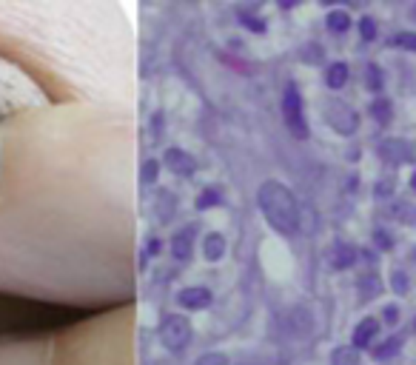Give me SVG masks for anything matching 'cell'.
<instances>
[{
  "instance_id": "cell-1",
  "label": "cell",
  "mask_w": 416,
  "mask_h": 365,
  "mask_svg": "<svg viewBox=\"0 0 416 365\" xmlns=\"http://www.w3.org/2000/svg\"><path fill=\"white\" fill-rule=\"evenodd\" d=\"M259 200H262V208H266L268 220L277 225V232L282 234H294L297 232V203L291 197L288 188H282L279 183H266L259 191Z\"/></svg>"
},
{
  "instance_id": "cell-2",
  "label": "cell",
  "mask_w": 416,
  "mask_h": 365,
  "mask_svg": "<svg viewBox=\"0 0 416 365\" xmlns=\"http://www.w3.org/2000/svg\"><path fill=\"white\" fill-rule=\"evenodd\" d=\"M282 114H286V126L294 137L305 140L308 137V120H305V106H302V94L297 83L286 86V94H282Z\"/></svg>"
},
{
  "instance_id": "cell-3",
  "label": "cell",
  "mask_w": 416,
  "mask_h": 365,
  "mask_svg": "<svg viewBox=\"0 0 416 365\" xmlns=\"http://www.w3.org/2000/svg\"><path fill=\"white\" fill-rule=\"evenodd\" d=\"M160 340L168 351H183L188 342H192V325L180 314H168L160 322Z\"/></svg>"
},
{
  "instance_id": "cell-4",
  "label": "cell",
  "mask_w": 416,
  "mask_h": 365,
  "mask_svg": "<svg viewBox=\"0 0 416 365\" xmlns=\"http://www.w3.org/2000/svg\"><path fill=\"white\" fill-rule=\"evenodd\" d=\"M325 118H328V123H331L336 131H343V134H351V131H356V126H359V114H356L348 103H343V100H331V103L325 106Z\"/></svg>"
},
{
  "instance_id": "cell-5",
  "label": "cell",
  "mask_w": 416,
  "mask_h": 365,
  "mask_svg": "<svg viewBox=\"0 0 416 365\" xmlns=\"http://www.w3.org/2000/svg\"><path fill=\"white\" fill-rule=\"evenodd\" d=\"M211 302H214V294L205 285H185L177 294V305L183 311H205Z\"/></svg>"
},
{
  "instance_id": "cell-6",
  "label": "cell",
  "mask_w": 416,
  "mask_h": 365,
  "mask_svg": "<svg viewBox=\"0 0 416 365\" xmlns=\"http://www.w3.org/2000/svg\"><path fill=\"white\" fill-rule=\"evenodd\" d=\"M380 155H382V160L391 163V166H402V163H411V160H413L411 143H405V140H400V137L385 140V143L380 146Z\"/></svg>"
},
{
  "instance_id": "cell-7",
  "label": "cell",
  "mask_w": 416,
  "mask_h": 365,
  "mask_svg": "<svg viewBox=\"0 0 416 365\" xmlns=\"http://www.w3.org/2000/svg\"><path fill=\"white\" fill-rule=\"evenodd\" d=\"M165 163H168V168H172L174 175H180V177H192L194 171H197V160L188 155L185 148H168V151H165Z\"/></svg>"
},
{
  "instance_id": "cell-8",
  "label": "cell",
  "mask_w": 416,
  "mask_h": 365,
  "mask_svg": "<svg viewBox=\"0 0 416 365\" xmlns=\"http://www.w3.org/2000/svg\"><path fill=\"white\" fill-rule=\"evenodd\" d=\"M194 243H197V228L194 225H185L183 232H177L172 237V254L177 260H188V257H192V252H194Z\"/></svg>"
},
{
  "instance_id": "cell-9",
  "label": "cell",
  "mask_w": 416,
  "mask_h": 365,
  "mask_svg": "<svg viewBox=\"0 0 416 365\" xmlns=\"http://www.w3.org/2000/svg\"><path fill=\"white\" fill-rule=\"evenodd\" d=\"M200 248H203V257H205L208 263H220V260L225 257V248H229V243H225V234L208 232V234L203 237Z\"/></svg>"
},
{
  "instance_id": "cell-10",
  "label": "cell",
  "mask_w": 416,
  "mask_h": 365,
  "mask_svg": "<svg viewBox=\"0 0 416 365\" xmlns=\"http://www.w3.org/2000/svg\"><path fill=\"white\" fill-rule=\"evenodd\" d=\"M376 334H380V320L365 317L354 329V349H368V345L376 340Z\"/></svg>"
},
{
  "instance_id": "cell-11",
  "label": "cell",
  "mask_w": 416,
  "mask_h": 365,
  "mask_svg": "<svg viewBox=\"0 0 416 365\" xmlns=\"http://www.w3.org/2000/svg\"><path fill=\"white\" fill-rule=\"evenodd\" d=\"M354 263H356V248L348 243H336L334 252H331V265L343 272V268H351Z\"/></svg>"
},
{
  "instance_id": "cell-12",
  "label": "cell",
  "mask_w": 416,
  "mask_h": 365,
  "mask_svg": "<svg viewBox=\"0 0 416 365\" xmlns=\"http://www.w3.org/2000/svg\"><path fill=\"white\" fill-rule=\"evenodd\" d=\"M348 78H351V69H348V63H331L328 69H325V83H328V89H334V91H339L345 83H348Z\"/></svg>"
},
{
  "instance_id": "cell-13",
  "label": "cell",
  "mask_w": 416,
  "mask_h": 365,
  "mask_svg": "<svg viewBox=\"0 0 416 365\" xmlns=\"http://www.w3.org/2000/svg\"><path fill=\"white\" fill-rule=\"evenodd\" d=\"M368 111H371V118L380 123V126H388L391 118H393V103H391L388 98H376V100H371Z\"/></svg>"
},
{
  "instance_id": "cell-14",
  "label": "cell",
  "mask_w": 416,
  "mask_h": 365,
  "mask_svg": "<svg viewBox=\"0 0 416 365\" xmlns=\"http://www.w3.org/2000/svg\"><path fill=\"white\" fill-rule=\"evenodd\" d=\"M325 23H328V32H334V34H345V32L351 29V14L343 12V9H334V12H328Z\"/></svg>"
},
{
  "instance_id": "cell-15",
  "label": "cell",
  "mask_w": 416,
  "mask_h": 365,
  "mask_svg": "<svg viewBox=\"0 0 416 365\" xmlns=\"http://www.w3.org/2000/svg\"><path fill=\"white\" fill-rule=\"evenodd\" d=\"M400 351H402V340H400V337H388L385 342L373 345V357H376V360H391V357H396Z\"/></svg>"
},
{
  "instance_id": "cell-16",
  "label": "cell",
  "mask_w": 416,
  "mask_h": 365,
  "mask_svg": "<svg viewBox=\"0 0 416 365\" xmlns=\"http://www.w3.org/2000/svg\"><path fill=\"white\" fill-rule=\"evenodd\" d=\"M331 365H359L356 349H351V345H343V349H336V351L331 354Z\"/></svg>"
},
{
  "instance_id": "cell-17",
  "label": "cell",
  "mask_w": 416,
  "mask_h": 365,
  "mask_svg": "<svg viewBox=\"0 0 416 365\" xmlns=\"http://www.w3.org/2000/svg\"><path fill=\"white\" fill-rule=\"evenodd\" d=\"M240 23L249 29V32H254V34H266L268 32V26H266V21H259V17H254V14H249L245 9H240Z\"/></svg>"
},
{
  "instance_id": "cell-18",
  "label": "cell",
  "mask_w": 416,
  "mask_h": 365,
  "mask_svg": "<svg viewBox=\"0 0 416 365\" xmlns=\"http://www.w3.org/2000/svg\"><path fill=\"white\" fill-rule=\"evenodd\" d=\"M391 46L396 49H408V52H416V32H396L391 37Z\"/></svg>"
},
{
  "instance_id": "cell-19",
  "label": "cell",
  "mask_w": 416,
  "mask_h": 365,
  "mask_svg": "<svg viewBox=\"0 0 416 365\" xmlns=\"http://www.w3.org/2000/svg\"><path fill=\"white\" fill-rule=\"evenodd\" d=\"M220 206V191L214 186H208L200 191V197H197V208H214Z\"/></svg>"
},
{
  "instance_id": "cell-20",
  "label": "cell",
  "mask_w": 416,
  "mask_h": 365,
  "mask_svg": "<svg viewBox=\"0 0 416 365\" xmlns=\"http://www.w3.org/2000/svg\"><path fill=\"white\" fill-rule=\"evenodd\" d=\"M365 80H368V89H371L373 94H380V91H382V86H385V80H382V69L371 63V66H368V78H365Z\"/></svg>"
},
{
  "instance_id": "cell-21",
  "label": "cell",
  "mask_w": 416,
  "mask_h": 365,
  "mask_svg": "<svg viewBox=\"0 0 416 365\" xmlns=\"http://www.w3.org/2000/svg\"><path fill=\"white\" fill-rule=\"evenodd\" d=\"M157 177H160V163H157V160H148V163L143 166V171H140V180H143L146 186H154Z\"/></svg>"
},
{
  "instance_id": "cell-22",
  "label": "cell",
  "mask_w": 416,
  "mask_h": 365,
  "mask_svg": "<svg viewBox=\"0 0 416 365\" xmlns=\"http://www.w3.org/2000/svg\"><path fill=\"white\" fill-rule=\"evenodd\" d=\"M376 32H380V29H376V21H373V17H362V21H359V37H362L365 43L373 41Z\"/></svg>"
},
{
  "instance_id": "cell-23",
  "label": "cell",
  "mask_w": 416,
  "mask_h": 365,
  "mask_svg": "<svg viewBox=\"0 0 416 365\" xmlns=\"http://www.w3.org/2000/svg\"><path fill=\"white\" fill-rule=\"evenodd\" d=\"M393 217H400V220H416V211H413V206L411 203H405V200H400V203H393Z\"/></svg>"
},
{
  "instance_id": "cell-24",
  "label": "cell",
  "mask_w": 416,
  "mask_h": 365,
  "mask_svg": "<svg viewBox=\"0 0 416 365\" xmlns=\"http://www.w3.org/2000/svg\"><path fill=\"white\" fill-rule=\"evenodd\" d=\"M391 285H393V291H396V294H405V291H408V277H405L402 272H393Z\"/></svg>"
},
{
  "instance_id": "cell-25",
  "label": "cell",
  "mask_w": 416,
  "mask_h": 365,
  "mask_svg": "<svg viewBox=\"0 0 416 365\" xmlns=\"http://www.w3.org/2000/svg\"><path fill=\"white\" fill-rule=\"evenodd\" d=\"M373 240H376V243H380V248H385V252H388V248L393 245V240H391V234H388V232H382V228H380V232H376V234H373Z\"/></svg>"
},
{
  "instance_id": "cell-26",
  "label": "cell",
  "mask_w": 416,
  "mask_h": 365,
  "mask_svg": "<svg viewBox=\"0 0 416 365\" xmlns=\"http://www.w3.org/2000/svg\"><path fill=\"white\" fill-rule=\"evenodd\" d=\"M391 191H393V180L388 177V180H382L380 186H376V197H388Z\"/></svg>"
},
{
  "instance_id": "cell-27",
  "label": "cell",
  "mask_w": 416,
  "mask_h": 365,
  "mask_svg": "<svg viewBox=\"0 0 416 365\" xmlns=\"http://www.w3.org/2000/svg\"><path fill=\"white\" fill-rule=\"evenodd\" d=\"M382 317H385V322H400V309H396V305H388V309L382 311Z\"/></svg>"
},
{
  "instance_id": "cell-28",
  "label": "cell",
  "mask_w": 416,
  "mask_h": 365,
  "mask_svg": "<svg viewBox=\"0 0 416 365\" xmlns=\"http://www.w3.org/2000/svg\"><path fill=\"white\" fill-rule=\"evenodd\" d=\"M411 188L416 191V171H413V177H411Z\"/></svg>"
},
{
  "instance_id": "cell-29",
  "label": "cell",
  "mask_w": 416,
  "mask_h": 365,
  "mask_svg": "<svg viewBox=\"0 0 416 365\" xmlns=\"http://www.w3.org/2000/svg\"><path fill=\"white\" fill-rule=\"evenodd\" d=\"M413 331H416V322H413Z\"/></svg>"
},
{
  "instance_id": "cell-30",
  "label": "cell",
  "mask_w": 416,
  "mask_h": 365,
  "mask_svg": "<svg viewBox=\"0 0 416 365\" xmlns=\"http://www.w3.org/2000/svg\"><path fill=\"white\" fill-rule=\"evenodd\" d=\"M413 14H416V9H413Z\"/></svg>"
}]
</instances>
